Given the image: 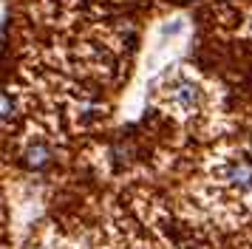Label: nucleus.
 Listing matches in <instances>:
<instances>
[{
  "label": "nucleus",
  "mask_w": 252,
  "mask_h": 249,
  "mask_svg": "<svg viewBox=\"0 0 252 249\" xmlns=\"http://www.w3.org/2000/svg\"><path fill=\"white\" fill-rule=\"evenodd\" d=\"M48 161H51V150H48L46 145H32L26 150V164H29V167L40 170V167H46Z\"/></svg>",
  "instance_id": "obj_2"
},
{
  "label": "nucleus",
  "mask_w": 252,
  "mask_h": 249,
  "mask_svg": "<svg viewBox=\"0 0 252 249\" xmlns=\"http://www.w3.org/2000/svg\"><path fill=\"white\" fill-rule=\"evenodd\" d=\"M170 99L173 105L184 113H193L195 105H198V88H195L193 82H176L170 91Z\"/></svg>",
  "instance_id": "obj_1"
}]
</instances>
